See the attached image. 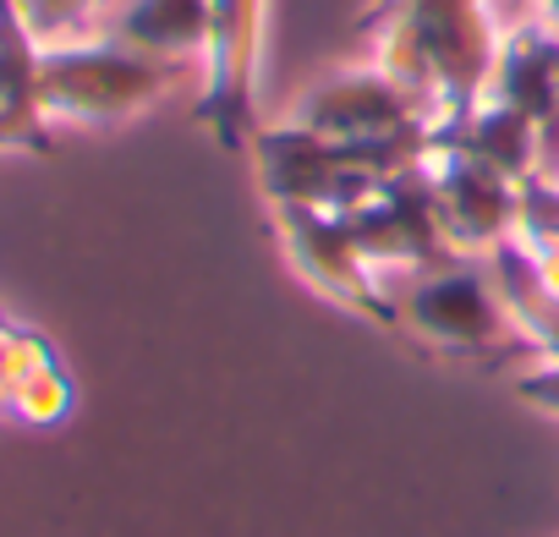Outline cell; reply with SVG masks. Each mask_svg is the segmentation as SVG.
Wrapping results in <instances>:
<instances>
[{"mask_svg": "<svg viewBox=\"0 0 559 537\" xmlns=\"http://www.w3.org/2000/svg\"><path fill=\"white\" fill-rule=\"evenodd\" d=\"M423 181L433 192L439 230L461 258H488L493 247H504L515 236L521 181H510L455 148H439V143H428V154H423Z\"/></svg>", "mask_w": 559, "mask_h": 537, "instance_id": "obj_8", "label": "cell"}, {"mask_svg": "<svg viewBox=\"0 0 559 537\" xmlns=\"http://www.w3.org/2000/svg\"><path fill=\"white\" fill-rule=\"evenodd\" d=\"M526 252H559V187L548 170L521 181V208H515V236Z\"/></svg>", "mask_w": 559, "mask_h": 537, "instance_id": "obj_15", "label": "cell"}, {"mask_svg": "<svg viewBox=\"0 0 559 537\" xmlns=\"http://www.w3.org/2000/svg\"><path fill=\"white\" fill-rule=\"evenodd\" d=\"M532 23H543L559 39V0H532Z\"/></svg>", "mask_w": 559, "mask_h": 537, "instance_id": "obj_18", "label": "cell"}, {"mask_svg": "<svg viewBox=\"0 0 559 537\" xmlns=\"http://www.w3.org/2000/svg\"><path fill=\"white\" fill-rule=\"evenodd\" d=\"M488 99H499V105L521 110L526 121H537L548 154L559 148V39L543 23H526V28L504 34Z\"/></svg>", "mask_w": 559, "mask_h": 537, "instance_id": "obj_11", "label": "cell"}, {"mask_svg": "<svg viewBox=\"0 0 559 537\" xmlns=\"http://www.w3.org/2000/svg\"><path fill=\"white\" fill-rule=\"evenodd\" d=\"M395 313L412 341H423L439 357L455 362H483V368H521L532 362V346L521 341L488 258H455L428 275H412L395 286Z\"/></svg>", "mask_w": 559, "mask_h": 537, "instance_id": "obj_2", "label": "cell"}, {"mask_svg": "<svg viewBox=\"0 0 559 537\" xmlns=\"http://www.w3.org/2000/svg\"><path fill=\"white\" fill-rule=\"evenodd\" d=\"M362 34L373 45V67L417 94L433 121L488 99L504 45L488 0H373Z\"/></svg>", "mask_w": 559, "mask_h": 537, "instance_id": "obj_1", "label": "cell"}, {"mask_svg": "<svg viewBox=\"0 0 559 537\" xmlns=\"http://www.w3.org/2000/svg\"><path fill=\"white\" fill-rule=\"evenodd\" d=\"M247 154L258 165V192L269 198V208L297 203V208L352 214L384 181L423 165L428 148H368V143H335V138L302 132L292 121H263Z\"/></svg>", "mask_w": 559, "mask_h": 537, "instance_id": "obj_3", "label": "cell"}, {"mask_svg": "<svg viewBox=\"0 0 559 537\" xmlns=\"http://www.w3.org/2000/svg\"><path fill=\"white\" fill-rule=\"evenodd\" d=\"M209 7L214 0H127L110 23V39L165 67H192L203 61V45H209Z\"/></svg>", "mask_w": 559, "mask_h": 537, "instance_id": "obj_12", "label": "cell"}, {"mask_svg": "<svg viewBox=\"0 0 559 537\" xmlns=\"http://www.w3.org/2000/svg\"><path fill=\"white\" fill-rule=\"evenodd\" d=\"M543 170H548V176H554V187H559V148L548 154V165H543Z\"/></svg>", "mask_w": 559, "mask_h": 537, "instance_id": "obj_19", "label": "cell"}, {"mask_svg": "<svg viewBox=\"0 0 559 537\" xmlns=\"http://www.w3.org/2000/svg\"><path fill=\"white\" fill-rule=\"evenodd\" d=\"M12 7H17V17L28 23V34L50 50V45L94 39L110 0H12Z\"/></svg>", "mask_w": 559, "mask_h": 537, "instance_id": "obj_14", "label": "cell"}, {"mask_svg": "<svg viewBox=\"0 0 559 537\" xmlns=\"http://www.w3.org/2000/svg\"><path fill=\"white\" fill-rule=\"evenodd\" d=\"M510 390H515V401H526L532 411H543V417L559 422V357H532V362H521V368L510 373Z\"/></svg>", "mask_w": 559, "mask_h": 537, "instance_id": "obj_17", "label": "cell"}, {"mask_svg": "<svg viewBox=\"0 0 559 537\" xmlns=\"http://www.w3.org/2000/svg\"><path fill=\"white\" fill-rule=\"evenodd\" d=\"M181 67H165L110 34L50 45L39 56V105L50 127H121L154 110Z\"/></svg>", "mask_w": 559, "mask_h": 537, "instance_id": "obj_4", "label": "cell"}, {"mask_svg": "<svg viewBox=\"0 0 559 537\" xmlns=\"http://www.w3.org/2000/svg\"><path fill=\"white\" fill-rule=\"evenodd\" d=\"M263 17L269 0H214L209 45H203V88L198 121L214 132L225 154H247L258 138V72H263Z\"/></svg>", "mask_w": 559, "mask_h": 537, "instance_id": "obj_7", "label": "cell"}, {"mask_svg": "<svg viewBox=\"0 0 559 537\" xmlns=\"http://www.w3.org/2000/svg\"><path fill=\"white\" fill-rule=\"evenodd\" d=\"M346 219H352L362 252L379 263L384 281H412V275H428V268L461 258L444 241V230H439V214H433V192L423 181V165H412L395 181H384Z\"/></svg>", "mask_w": 559, "mask_h": 537, "instance_id": "obj_9", "label": "cell"}, {"mask_svg": "<svg viewBox=\"0 0 559 537\" xmlns=\"http://www.w3.org/2000/svg\"><path fill=\"white\" fill-rule=\"evenodd\" d=\"M274 219V236L286 247V263L297 275L330 297L335 308L379 324V330H395L401 313H395V286L379 275V263L362 252L357 230L346 214H324V208H297V203H274L269 208Z\"/></svg>", "mask_w": 559, "mask_h": 537, "instance_id": "obj_5", "label": "cell"}, {"mask_svg": "<svg viewBox=\"0 0 559 537\" xmlns=\"http://www.w3.org/2000/svg\"><path fill=\"white\" fill-rule=\"evenodd\" d=\"M39 351H50V335H39L34 324H17V319L0 313V417H12V390L34 368Z\"/></svg>", "mask_w": 559, "mask_h": 537, "instance_id": "obj_16", "label": "cell"}, {"mask_svg": "<svg viewBox=\"0 0 559 537\" xmlns=\"http://www.w3.org/2000/svg\"><path fill=\"white\" fill-rule=\"evenodd\" d=\"M302 132L335 138V143H368V148H428L433 110L406 94L395 77H384L373 61L319 77L286 116Z\"/></svg>", "mask_w": 559, "mask_h": 537, "instance_id": "obj_6", "label": "cell"}, {"mask_svg": "<svg viewBox=\"0 0 559 537\" xmlns=\"http://www.w3.org/2000/svg\"><path fill=\"white\" fill-rule=\"evenodd\" d=\"M72 411H78V384H72L61 351L50 346V351H39L34 368L17 379V390H12V417L28 422V428H61Z\"/></svg>", "mask_w": 559, "mask_h": 537, "instance_id": "obj_13", "label": "cell"}, {"mask_svg": "<svg viewBox=\"0 0 559 537\" xmlns=\"http://www.w3.org/2000/svg\"><path fill=\"white\" fill-rule=\"evenodd\" d=\"M428 143L455 148V154H466V159H477V165H488L510 181H526L548 165V143H543L537 121H526L521 110H510L499 99H477V105L433 121Z\"/></svg>", "mask_w": 559, "mask_h": 537, "instance_id": "obj_10", "label": "cell"}]
</instances>
